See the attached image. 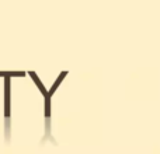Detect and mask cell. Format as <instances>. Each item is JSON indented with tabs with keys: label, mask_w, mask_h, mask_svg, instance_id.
Segmentation results:
<instances>
[{
	"label": "cell",
	"mask_w": 160,
	"mask_h": 154,
	"mask_svg": "<svg viewBox=\"0 0 160 154\" xmlns=\"http://www.w3.org/2000/svg\"><path fill=\"white\" fill-rule=\"evenodd\" d=\"M66 75H68V72H62L61 75H59V77L56 79V81L53 83V85L51 87V90L48 91V95L45 97V116H47V118H49V115H51V97L53 95L56 88L61 85V83L63 81V79L66 77Z\"/></svg>",
	"instance_id": "1"
},
{
	"label": "cell",
	"mask_w": 160,
	"mask_h": 154,
	"mask_svg": "<svg viewBox=\"0 0 160 154\" xmlns=\"http://www.w3.org/2000/svg\"><path fill=\"white\" fill-rule=\"evenodd\" d=\"M4 115L10 119V79L4 80Z\"/></svg>",
	"instance_id": "2"
},
{
	"label": "cell",
	"mask_w": 160,
	"mask_h": 154,
	"mask_svg": "<svg viewBox=\"0 0 160 154\" xmlns=\"http://www.w3.org/2000/svg\"><path fill=\"white\" fill-rule=\"evenodd\" d=\"M0 76L10 79V77H22L25 76V72H0Z\"/></svg>",
	"instance_id": "3"
}]
</instances>
